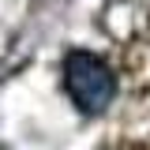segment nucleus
<instances>
[{
	"mask_svg": "<svg viewBox=\"0 0 150 150\" xmlns=\"http://www.w3.org/2000/svg\"><path fill=\"white\" fill-rule=\"evenodd\" d=\"M64 90L83 116H98L116 98V75L101 56L75 49V53L64 56Z\"/></svg>",
	"mask_w": 150,
	"mask_h": 150,
	"instance_id": "f257e3e1",
	"label": "nucleus"
}]
</instances>
